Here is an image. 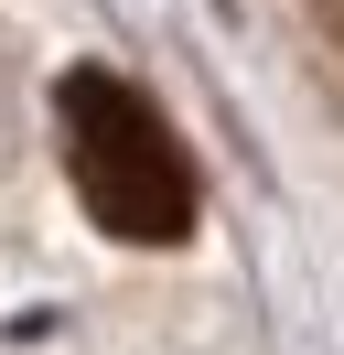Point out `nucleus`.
I'll return each mask as SVG.
<instances>
[{
  "label": "nucleus",
  "instance_id": "f257e3e1",
  "mask_svg": "<svg viewBox=\"0 0 344 355\" xmlns=\"http://www.w3.org/2000/svg\"><path fill=\"white\" fill-rule=\"evenodd\" d=\"M54 119H64V173H76V205L108 226V237H129V248H172V237H194V151L172 140V119L150 108L129 76H108V65H76L64 76V97H54Z\"/></svg>",
  "mask_w": 344,
  "mask_h": 355
}]
</instances>
